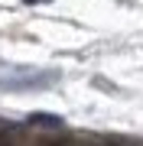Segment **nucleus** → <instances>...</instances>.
Listing matches in <instances>:
<instances>
[{
  "label": "nucleus",
  "instance_id": "f257e3e1",
  "mask_svg": "<svg viewBox=\"0 0 143 146\" xmlns=\"http://www.w3.org/2000/svg\"><path fill=\"white\" fill-rule=\"evenodd\" d=\"M62 146H104V136H101V140H69V136H65Z\"/></svg>",
  "mask_w": 143,
  "mask_h": 146
},
{
  "label": "nucleus",
  "instance_id": "f03ea898",
  "mask_svg": "<svg viewBox=\"0 0 143 146\" xmlns=\"http://www.w3.org/2000/svg\"><path fill=\"white\" fill-rule=\"evenodd\" d=\"M26 3H46V0H26Z\"/></svg>",
  "mask_w": 143,
  "mask_h": 146
}]
</instances>
